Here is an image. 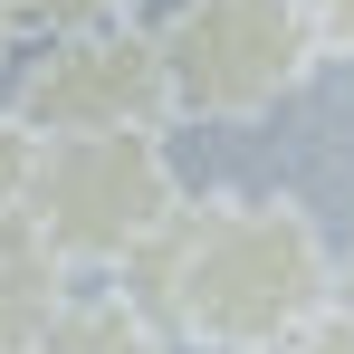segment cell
<instances>
[{
    "mask_svg": "<svg viewBox=\"0 0 354 354\" xmlns=\"http://www.w3.org/2000/svg\"><path fill=\"white\" fill-rule=\"evenodd\" d=\"M19 19H39V29L58 39V29H96V19H134V0H19Z\"/></svg>",
    "mask_w": 354,
    "mask_h": 354,
    "instance_id": "cell-8",
    "label": "cell"
},
{
    "mask_svg": "<svg viewBox=\"0 0 354 354\" xmlns=\"http://www.w3.org/2000/svg\"><path fill=\"white\" fill-rule=\"evenodd\" d=\"M10 29H19V19H10V10H0V48H10Z\"/></svg>",
    "mask_w": 354,
    "mask_h": 354,
    "instance_id": "cell-12",
    "label": "cell"
},
{
    "mask_svg": "<svg viewBox=\"0 0 354 354\" xmlns=\"http://www.w3.org/2000/svg\"><path fill=\"white\" fill-rule=\"evenodd\" d=\"M306 19H316V48L326 58H354V0H306Z\"/></svg>",
    "mask_w": 354,
    "mask_h": 354,
    "instance_id": "cell-10",
    "label": "cell"
},
{
    "mask_svg": "<svg viewBox=\"0 0 354 354\" xmlns=\"http://www.w3.org/2000/svg\"><path fill=\"white\" fill-rule=\"evenodd\" d=\"M29 354H173V335L124 288H96V297H58V316L39 326Z\"/></svg>",
    "mask_w": 354,
    "mask_h": 354,
    "instance_id": "cell-5",
    "label": "cell"
},
{
    "mask_svg": "<svg viewBox=\"0 0 354 354\" xmlns=\"http://www.w3.org/2000/svg\"><path fill=\"white\" fill-rule=\"evenodd\" d=\"M153 48H163L173 115H201V124L278 115L326 58L306 0H182L153 29Z\"/></svg>",
    "mask_w": 354,
    "mask_h": 354,
    "instance_id": "cell-3",
    "label": "cell"
},
{
    "mask_svg": "<svg viewBox=\"0 0 354 354\" xmlns=\"http://www.w3.org/2000/svg\"><path fill=\"white\" fill-rule=\"evenodd\" d=\"M29 173H39V134H29L19 115H0V221L29 201Z\"/></svg>",
    "mask_w": 354,
    "mask_h": 354,
    "instance_id": "cell-7",
    "label": "cell"
},
{
    "mask_svg": "<svg viewBox=\"0 0 354 354\" xmlns=\"http://www.w3.org/2000/svg\"><path fill=\"white\" fill-rule=\"evenodd\" d=\"M0 10H10V19H19V0H0Z\"/></svg>",
    "mask_w": 354,
    "mask_h": 354,
    "instance_id": "cell-13",
    "label": "cell"
},
{
    "mask_svg": "<svg viewBox=\"0 0 354 354\" xmlns=\"http://www.w3.org/2000/svg\"><path fill=\"white\" fill-rule=\"evenodd\" d=\"M39 144L48 134H163L173 86H163V48L134 19H96V29H58L39 58L19 67V106Z\"/></svg>",
    "mask_w": 354,
    "mask_h": 354,
    "instance_id": "cell-4",
    "label": "cell"
},
{
    "mask_svg": "<svg viewBox=\"0 0 354 354\" xmlns=\"http://www.w3.org/2000/svg\"><path fill=\"white\" fill-rule=\"evenodd\" d=\"M19 211L58 268H124L182 211V173L163 134H48Z\"/></svg>",
    "mask_w": 354,
    "mask_h": 354,
    "instance_id": "cell-2",
    "label": "cell"
},
{
    "mask_svg": "<svg viewBox=\"0 0 354 354\" xmlns=\"http://www.w3.org/2000/svg\"><path fill=\"white\" fill-rule=\"evenodd\" d=\"M58 297H67V268L48 249H0V354L39 345V326L58 316Z\"/></svg>",
    "mask_w": 354,
    "mask_h": 354,
    "instance_id": "cell-6",
    "label": "cell"
},
{
    "mask_svg": "<svg viewBox=\"0 0 354 354\" xmlns=\"http://www.w3.org/2000/svg\"><path fill=\"white\" fill-rule=\"evenodd\" d=\"M335 306H354V249H335Z\"/></svg>",
    "mask_w": 354,
    "mask_h": 354,
    "instance_id": "cell-11",
    "label": "cell"
},
{
    "mask_svg": "<svg viewBox=\"0 0 354 354\" xmlns=\"http://www.w3.org/2000/svg\"><path fill=\"white\" fill-rule=\"evenodd\" d=\"M115 288L173 345L259 354L335 306V239L297 192H211L124 259Z\"/></svg>",
    "mask_w": 354,
    "mask_h": 354,
    "instance_id": "cell-1",
    "label": "cell"
},
{
    "mask_svg": "<svg viewBox=\"0 0 354 354\" xmlns=\"http://www.w3.org/2000/svg\"><path fill=\"white\" fill-rule=\"evenodd\" d=\"M259 354H354V306H326L316 326H297L288 345H259Z\"/></svg>",
    "mask_w": 354,
    "mask_h": 354,
    "instance_id": "cell-9",
    "label": "cell"
}]
</instances>
